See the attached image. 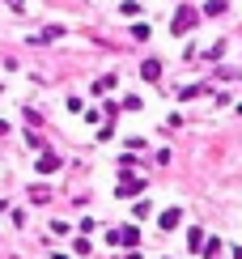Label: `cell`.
Masks as SVG:
<instances>
[{
  "label": "cell",
  "mask_w": 242,
  "mask_h": 259,
  "mask_svg": "<svg viewBox=\"0 0 242 259\" xmlns=\"http://www.w3.org/2000/svg\"><path fill=\"white\" fill-rule=\"evenodd\" d=\"M191 26H195V13L191 9H179V13H174V34H187Z\"/></svg>",
  "instance_id": "1"
},
{
  "label": "cell",
  "mask_w": 242,
  "mask_h": 259,
  "mask_svg": "<svg viewBox=\"0 0 242 259\" xmlns=\"http://www.w3.org/2000/svg\"><path fill=\"white\" fill-rule=\"evenodd\" d=\"M140 191H145L140 179H124V183H119V196H140Z\"/></svg>",
  "instance_id": "2"
},
{
  "label": "cell",
  "mask_w": 242,
  "mask_h": 259,
  "mask_svg": "<svg viewBox=\"0 0 242 259\" xmlns=\"http://www.w3.org/2000/svg\"><path fill=\"white\" fill-rule=\"evenodd\" d=\"M60 166V157L56 153H47V157H38V175H51V170Z\"/></svg>",
  "instance_id": "3"
},
{
  "label": "cell",
  "mask_w": 242,
  "mask_h": 259,
  "mask_svg": "<svg viewBox=\"0 0 242 259\" xmlns=\"http://www.w3.org/2000/svg\"><path fill=\"white\" fill-rule=\"evenodd\" d=\"M140 72H145V81H157L162 77V64L157 60H145V68H140Z\"/></svg>",
  "instance_id": "4"
},
{
  "label": "cell",
  "mask_w": 242,
  "mask_h": 259,
  "mask_svg": "<svg viewBox=\"0 0 242 259\" xmlns=\"http://www.w3.org/2000/svg\"><path fill=\"white\" fill-rule=\"evenodd\" d=\"M174 225H179V208H166L162 212V230H174Z\"/></svg>",
  "instance_id": "5"
}]
</instances>
